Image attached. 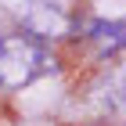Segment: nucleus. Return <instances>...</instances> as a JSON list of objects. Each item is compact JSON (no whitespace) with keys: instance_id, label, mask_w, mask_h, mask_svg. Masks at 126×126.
Returning <instances> with one entry per match:
<instances>
[{"instance_id":"nucleus-1","label":"nucleus","mask_w":126,"mask_h":126,"mask_svg":"<svg viewBox=\"0 0 126 126\" xmlns=\"http://www.w3.org/2000/svg\"><path fill=\"white\" fill-rule=\"evenodd\" d=\"M58 68V58L47 43L25 36V32H7L0 36V87L4 90H22L50 76Z\"/></svg>"},{"instance_id":"nucleus-2","label":"nucleus","mask_w":126,"mask_h":126,"mask_svg":"<svg viewBox=\"0 0 126 126\" xmlns=\"http://www.w3.org/2000/svg\"><path fill=\"white\" fill-rule=\"evenodd\" d=\"M18 22H22V32L40 40V43L61 40V36L72 32V15L58 0H25L18 7Z\"/></svg>"},{"instance_id":"nucleus-3","label":"nucleus","mask_w":126,"mask_h":126,"mask_svg":"<svg viewBox=\"0 0 126 126\" xmlns=\"http://www.w3.org/2000/svg\"><path fill=\"white\" fill-rule=\"evenodd\" d=\"M90 97H94V108L105 119L126 123V54L108 58V65L101 68V76L90 87Z\"/></svg>"},{"instance_id":"nucleus-4","label":"nucleus","mask_w":126,"mask_h":126,"mask_svg":"<svg viewBox=\"0 0 126 126\" xmlns=\"http://www.w3.org/2000/svg\"><path fill=\"white\" fill-rule=\"evenodd\" d=\"M87 43L101 58L126 54V18H97L87 25Z\"/></svg>"}]
</instances>
